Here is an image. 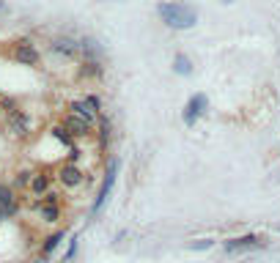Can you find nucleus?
I'll return each mask as SVG.
<instances>
[{"label": "nucleus", "instance_id": "nucleus-15", "mask_svg": "<svg viewBox=\"0 0 280 263\" xmlns=\"http://www.w3.org/2000/svg\"><path fill=\"white\" fill-rule=\"evenodd\" d=\"M96 129H99V148H105V146H107V140H110V129H113L110 118H107V115H99Z\"/></svg>", "mask_w": 280, "mask_h": 263}, {"label": "nucleus", "instance_id": "nucleus-21", "mask_svg": "<svg viewBox=\"0 0 280 263\" xmlns=\"http://www.w3.org/2000/svg\"><path fill=\"white\" fill-rule=\"evenodd\" d=\"M77 255V236H71V241H69V252H66V258H63V263H69L71 258Z\"/></svg>", "mask_w": 280, "mask_h": 263}, {"label": "nucleus", "instance_id": "nucleus-9", "mask_svg": "<svg viewBox=\"0 0 280 263\" xmlns=\"http://www.w3.org/2000/svg\"><path fill=\"white\" fill-rule=\"evenodd\" d=\"M69 112H71V115H77V118H83L85 124H91V126H96V121H99V115L91 110V104L85 102V99L71 102V104H69Z\"/></svg>", "mask_w": 280, "mask_h": 263}, {"label": "nucleus", "instance_id": "nucleus-13", "mask_svg": "<svg viewBox=\"0 0 280 263\" xmlns=\"http://www.w3.org/2000/svg\"><path fill=\"white\" fill-rule=\"evenodd\" d=\"M80 44H74L71 39H55L52 42V52H58V55H66V58H74L77 55Z\"/></svg>", "mask_w": 280, "mask_h": 263}, {"label": "nucleus", "instance_id": "nucleus-8", "mask_svg": "<svg viewBox=\"0 0 280 263\" xmlns=\"http://www.w3.org/2000/svg\"><path fill=\"white\" fill-rule=\"evenodd\" d=\"M11 134L14 137H28L30 134V118H28V112L25 110H14L11 112Z\"/></svg>", "mask_w": 280, "mask_h": 263}, {"label": "nucleus", "instance_id": "nucleus-3", "mask_svg": "<svg viewBox=\"0 0 280 263\" xmlns=\"http://www.w3.org/2000/svg\"><path fill=\"white\" fill-rule=\"evenodd\" d=\"M61 126L66 132H69L74 140H88L93 134V126L91 124H85L83 118H77V115H71V112H66V115L61 118Z\"/></svg>", "mask_w": 280, "mask_h": 263}, {"label": "nucleus", "instance_id": "nucleus-2", "mask_svg": "<svg viewBox=\"0 0 280 263\" xmlns=\"http://www.w3.org/2000/svg\"><path fill=\"white\" fill-rule=\"evenodd\" d=\"M58 184H61L63 189H80L88 181V175H85V170L80 165H74V162H63L61 167H58Z\"/></svg>", "mask_w": 280, "mask_h": 263}, {"label": "nucleus", "instance_id": "nucleus-25", "mask_svg": "<svg viewBox=\"0 0 280 263\" xmlns=\"http://www.w3.org/2000/svg\"><path fill=\"white\" fill-rule=\"evenodd\" d=\"M0 8H3V3H0Z\"/></svg>", "mask_w": 280, "mask_h": 263}, {"label": "nucleus", "instance_id": "nucleus-1", "mask_svg": "<svg viewBox=\"0 0 280 263\" xmlns=\"http://www.w3.org/2000/svg\"><path fill=\"white\" fill-rule=\"evenodd\" d=\"M157 14H160V20L173 30H187L198 22L195 8L187 6V3H160V6H157Z\"/></svg>", "mask_w": 280, "mask_h": 263}, {"label": "nucleus", "instance_id": "nucleus-17", "mask_svg": "<svg viewBox=\"0 0 280 263\" xmlns=\"http://www.w3.org/2000/svg\"><path fill=\"white\" fill-rule=\"evenodd\" d=\"M52 137H55L58 143H63V146L69 148V151H71V148H74V137H71V134H69V132H66V129H63L61 124H58V126H52Z\"/></svg>", "mask_w": 280, "mask_h": 263}, {"label": "nucleus", "instance_id": "nucleus-6", "mask_svg": "<svg viewBox=\"0 0 280 263\" xmlns=\"http://www.w3.org/2000/svg\"><path fill=\"white\" fill-rule=\"evenodd\" d=\"M14 61L22 63V66H36V63H39V49H36L30 42H17Z\"/></svg>", "mask_w": 280, "mask_h": 263}, {"label": "nucleus", "instance_id": "nucleus-10", "mask_svg": "<svg viewBox=\"0 0 280 263\" xmlns=\"http://www.w3.org/2000/svg\"><path fill=\"white\" fill-rule=\"evenodd\" d=\"M261 239L258 236H239V239H228V241H225V249H228V252H236V249H247V247H261Z\"/></svg>", "mask_w": 280, "mask_h": 263}, {"label": "nucleus", "instance_id": "nucleus-5", "mask_svg": "<svg viewBox=\"0 0 280 263\" xmlns=\"http://www.w3.org/2000/svg\"><path fill=\"white\" fill-rule=\"evenodd\" d=\"M206 104H209V99L203 96V93H195V96L187 102V107H184V124L192 126L198 121V118L203 115V110H206Z\"/></svg>", "mask_w": 280, "mask_h": 263}, {"label": "nucleus", "instance_id": "nucleus-11", "mask_svg": "<svg viewBox=\"0 0 280 263\" xmlns=\"http://www.w3.org/2000/svg\"><path fill=\"white\" fill-rule=\"evenodd\" d=\"M0 208H14L20 211V200H17V192L11 184H0Z\"/></svg>", "mask_w": 280, "mask_h": 263}, {"label": "nucleus", "instance_id": "nucleus-18", "mask_svg": "<svg viewBox=\"0 0 280 263\" xmlns=\"http://www.w3.org/2000/svg\"><path fill=\"white\" fill-rule=\"evenodd\" d=\"M33 173H36V170H30V167H20V170H17V175H14V187L28 189V184H30V178H33Z\"/></svg>", "mask_w": 280, "mask_h": 263}, {"label": "nucleus", "instance_id": "nucleus-20", "mask_svg": "<svg viewBox=\"0 0 280 263\" xmlns=\"http://www.w3.org/2000/svg\"><path fill=\"white\" fill-rule=\"evenodd\" d=\"M36 206H61V195L55 192V189H49L44 197H39V203Z\"/></svg>", "mask_w": 280, "mask_h": 263}, {"label": "nucleus", "instance_id": "nucleus-19", "mask_svg": "<svg viewBox=\"0 0 280 263\" xmlns=\"http://www.w3.org/2000/svg\"><path fill=\"white\" fill-rule=\"evenodd\" d=\"M83 77H102V61H83Z\"/></svg>", "mask_w": 280, "mask_h": 263}, {"label": "nucleus", "instance_id": "nucleus-14", "mask_svg": "<svg viewBox=\"0 0 280 263\" xmlns=\"http://www.w3.org/2000/svg\"><path fill=\"white\" fill-rule=\"evenodd\" d=\"M61 206H39V219L47 222V225H55L58 219H61Z\"/></svg>", "mask_w": 280, "mask_h": 263}, {"label": "nucleus", "instance_id": "nucleus-7", "mask_svg": "<svg viewBox=\"0 0 280 263\" xmlns=\"http://www.w3.org/2000/svg\"><path fill=\"white\" fill-rule=\"evenodd\" d=\"M49 189H52V175L44 173V170L33 173V178H30V184H28V192L33 195V197H44Z\"/></svg>", "mask_w": 280, "mask_h": 263}, {"label": "nucleus", "instance_id": "nucleus-16", "mask_svg": "<svg viewBox=\"0 0 280 263\" xmlns=\"http://www.w3.org/2000/svg\"><path fill=\"white\" fill-rule=\"evenodd\" d=\"M173 71L176 74H182V77L192 74V63H189V58L187 55H176L173 58Z\"/></svg>", "mask_w": 280, "mask_h": 263}, {"label": "nucleus", "instance_id": "nucleus-24", "mask_svg": "<svg viewBox=\"0 0 280 263\" xmlns=\"http://www.w3.org/2000/svg\"><path fill=\"white\" fill-rule=\"evenodd\" d=\"M223 3H233V0H223Z\"/></svg>", "mask_w": 280, "mask_h": 263}, {"label": "nucleus", "instance_id": "nucleus-4", "mask_svg": "<svg viewBox=\"0 0 280 263\" xmlns=\"http://www.w3.org/2000/svg\"><path fill=\"white\" fill-rule=\"evenodd\" d=\"M116 173H118V162L113 159V162H110V167H107V175H105V181H102V187H99L96 200H93V214H99V211H102V206L107 203V197H110V192H113V184H116Z\"/></svg>", "mask_w": 280, "mask_h": 263}, {"label": "nucleus", "instance_id": "nucleus-23", "mask_svg": "<svg viewBox=\"0 0 280 263\" xmlns=\"http://www.w3.org/2000/svg\"><path fill=\"white\" fill-rule=\"evenodd\" d=\"M14 214H17L14 208H0V222H3V219H11Z\"/></svg>", "mask_w": 280, "mask_h": 263}, {"label": "nucleus", "instance_id": "nucleus-22", "mask_svg": "<svg viewBox=\"0 0 280 263\" xmlns=\"http://www.w3.org/2000/svg\"><path fill=\"white\" fill-rule=\"evenodd\" d=\"M211 244H214L211 239H201V241H192V244H189V249H209Z\"/></svg>", "mask_w": 280, "mask_h": 263}, {"label": "nucleus", "instance_id": "nucleus-12", "mask_svg": "<svg viewBox=\"0 0 280 263\" xmlns=\"http://www.w3.org/2000/svg\"><path fill=\"white\" fill-rule=\"evenodd\" d=\"M63 236H66L63 230H55V233H49L47 239L42 241V249H39V255H42V258H49V255H52V252L58 249V244L63 241Z\"/></svg>", "mask_w": 280, "mask_h": 263}]
</instances>
